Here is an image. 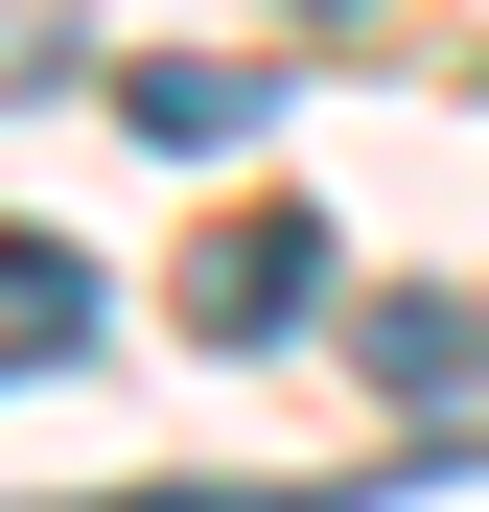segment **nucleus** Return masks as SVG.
Segmentation results:
<instances>
[{
  "mask_svg": "<svg viewBox=\"0 0 489 512\" xmlns=\"http://www.w3.org/2000/svg\"><path fill=\"white\" fill-rule=\"evenodd\" d=\"M70 326H94V256H47V233H0V373H47Z\"/></svg>",
  "mask_w": 489,
  "mask_h": 512,
  "instance_id": "nucleus-3",
  "label": "nucleus"
},
{
  "mask_svg": "<svg viewBox=\"0 0 489 512\" xmlns=\"http://www.w3.org/2000/svg\"><path fill=\"white\" fill-rule=\"evenodd\" d=\"M117 117H140L163 163H210V140H257V47H163V70H117Z\"/></svg>",
  "mask_w": 489,
  "mask_h": 512,
  "instance_id": "nucleus-2",
  "label": "nucleus"
},
{
  "mask_svg": "<svg viewBox=\"0 0 489 512\" xmlns=\"http://www.w3.org/2000/svg\"><path fill=\"white\" fill-rule=\"evenodd\" d=\"M303 233H326V210H233V233L187 256V326H210V350H257V326H303V280H326Z\"/></svg>",
  "mask_w": 489,
  "mask_h": 512,
  "instance_id": "nucleus-1",
  "label": "nucleus"
}]
</instances>
